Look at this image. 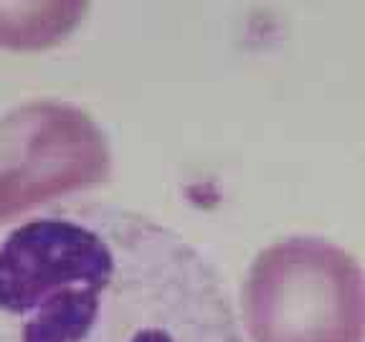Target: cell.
<instances>
[{
	"mask_svg": "<svg viewBox=\"0 0 365 342\" xmlns=\"http://www.w3.org/2000/svg\"><path fill=\"white\" fill-rule=\"evenodd\" d=\"M0 342H244L216 264L130 208L74 200L0 239Z\"/></svg>",
	"mask_w": 365,
	"mask_h": 342,
	"instance_id": "cell-1",
	"label": "cell"
},
{
	"mask_svg": "<svg viewBox=\"0 0 365 342\" xmlns=\"http://www.w3.org/2000/svg\"><path fill=\"white\" fill-rule=\"evenodd\" d=\"M241 314L251 342H365V269L322 236H287L246 271Z\"/></svg>",
	"mask_w": 365,
	"mask_h": 342,
	"instance_id": "cell-2",
	"label": "cell"
}]
</instances>
